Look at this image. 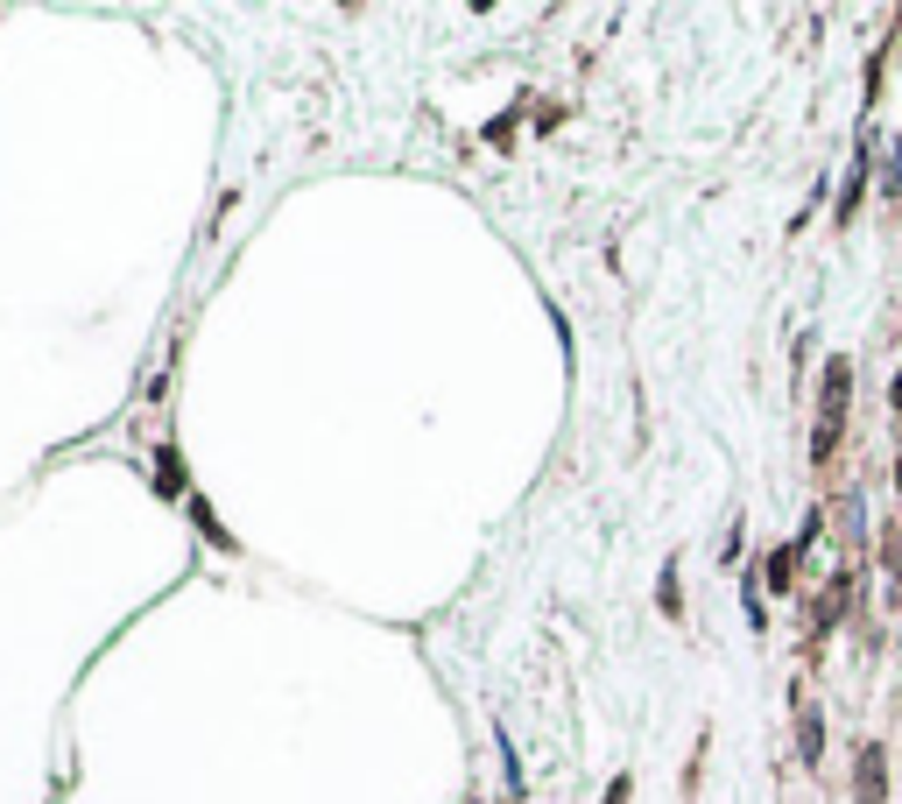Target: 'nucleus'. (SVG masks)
Instances as JSON below:
<instances>
[{
	"label": "nucleus",
	"instance_id": "nucleus-6",
	"mask_svg": "<svg viewBox=\"0 0 902 804\" xmlns=\"http://www.w3.org/2000/svg\"><path fill=\"white\" fill-rule=\"evenodd\" d=\"M895 410H902V375H895Z\"/></svg>",
	"mask_w": 902,
	"mask_h": 804
},
{
	"label": "nucleus",
	"instance_id": "nucleus-3",
	"mask_svg": "<svg viewBox=\"0 0 902 804\" xmlns=\"http://www.w3.org/2000/svg\"><path fill=\"white\" fill-rule=\"evenodd\" d=\"M796 748H804V763H818V755H825V727H818V712H810V706H796Z\"/></svg>",
	"mask_w": 902,
	"mask_h": 804
},
{
	"label": "nucleus",
	"instance_id": "nucleus-2",
	"mask_svg": "<svg viewBox=\"0 0 902 804\" xmlns=\"http://www.w3.org/2000/svg\"><path fill=\"white\" fill-rule=\"evenodd\" d=\"M861 804H881L889 797V777H881V748H861V783H853Z\"/></svg>",
	"mask_w": 902,
	"mask_h": 804
},
{
	"label": "nucleus",
	"instance_id": "nucleus-1",
	"mask_svg": "<svg viewBox=\"0 0 902 804\" xmlns=\"http://www.w3.org/2000/svg\"><path fill=\"white\" fill-rule=\"evenodd\" d=\"M846 402H853V367L832 361V367H825V395H818V430H810V452H818V466L839 452V438H846Z\"/></svg>",
	"mask_w": 902,
	"mask_h": 804
},
{
	"label": "nucleus",
	"instance_id": "nucleus-4",
	"mask_svg": "<svg viewBox=\"0 0 902 804\" xmlns=\"http://www.w3.org/2000/svg\"><path fill=\"white\" fill-rule=\"evenodd\" d=\"M881 558H889V578H895V593H902V523L881 536Z\"/></svg>",
	"mask_w": 902,
	"mask_h": 804
},
{
	"label": "nucleus",
	"instance_id": "nucleus-7",
	"mask_svg": "<svg viewBox=\"0 0 902 804\" xmlns=\"http://www.w3.org/2000/svg\"><path fill=\"white\" fill-rule=\"evenodd\" d=\"M895 480H902V459H895Z\"/></svg>",
	"mask_w": 902,
	"mask_h": 804
},
{
	"label": "nucleus",
	"instance_id": "nucleus-5",
	"mask_svg": "<svg viewBox=\"0 0 902 804\" xmlns=\"http://www.w3.org/2000/svg\"><path fill=\"white\" fill-rule=\"evenodd\" d=\"M607 804H627V777H613V783H607Z\"/></svg>",
	"mask_w": 902,
	"mask_h": 804
}]
</instances>
